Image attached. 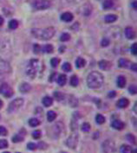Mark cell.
<instances>
[{"mask_svg": "<svg viewBox=\"0 0 137 153\" xmlns=\"http://www.w3.org/2000/svg\"><path fill=\"white\" fill-rule=\"evenodd\" d=\"M3 23H4V18L1 16H0V26L3 25Z\"/></svg>", "mask_w": 137, "mask_h": 153, "instance_id": "48", "label": "cell"}, {"mask_svg": "<svg viewBox=\"0 0 137 153\" xmlns=\"http://www.w3.org/2000/svg\"><path fill=\"white\" fill-rule=\"evenodd\" d=\"M1 78H2V75H1V74H0V80H1Z\"/></svg>", "mask_w": 137, "mask_h": 153, "instance_id": "51", "label": "cell"}, {"mask_svg": "<svg viewBox=\"0 0 137 153\" xmlns=\"http://www.w3.org/2000/svg\"><path fill=\"white\" fill-rule=\"evenodd\" d=\"M18 22L17 20L12 19V20L10 21V23H9V28L11 30H15V29L18 28Z\"/></svg>", "mask_w": 137, "mask_h": 153, "instance_id": "27", "label": "cell"}, {"mask_svg": "<svg viewBox=\"0 0 137 153\" xmlns=\"http://www.w3.org/2000/svg\"><path fill=\"white\" fill-rule=\"evenodd\" d=\"M29 124H30V126L36 127V126H37L38 125H40V121H39V119H36V118H32V119H30L29 120Z\"/></svg>", "mask_w": 137, "mask_h": 153, "instance_id": "26", "label": "cell"}, {"mask_svg": "<svg viewBox=\"0 0 137 153\" xmlns=\"http://www.w3.org/2000/svg\"><path fill=\"white\" fill-rule=\"evenodd\" d=\"M66 81H67V77H66L65 74H60L57 77V83H58L59 86H61V87L64 86Z\"/></svg>", "mask_w": 137, "mask_h": 153, "instance_id": "17", "label": "cell"}, {"mask_svg": "<svg viewBox=\"0 0 137 153\" xmlns=\"http://www.w3.org/2000/svg\"><path fill=\"white\" fill-rule=\"evenodd\" d=\"M132 148L128 145L123 144L120 148V153H132Z\"/></svg>", "mask_w": 137, "mask_h": 153, "instance_id": "22", "label": "cell"}, {"mask_svg": "<svg viewBox=\"0 0 137 153\" xmlns=\"http://www.w3.org/2000/svg\"><path fill=\"white\" fill-rule=\"evenodd\" d=\"M32 6L36 10H46L50 8L51 2L49 0H35L32 4Z\"/></svg>", "mask_w": 137, "mask_h": 153, "instance_id": "5", "label": "cell"}, {"mask_svg": "<svg viewBox=\"0 0 137 153\" xmlns=\"http://www.w3.org/2000/svg\"><path fill=\"white\" fill-rule=\"evenodd\" d=\"M79 83V80L77 78L76 75H73L71 78H70V85L72 87H76Z\"/></svg>", "mask_w": 137, "mask_h": 153, "instance_id": "28", "label": "cell"}, {"mask_svg": "<svg viewBox=\"0 0 137 153\" xmlns=\"http://www.w3.org/2000/svg\"><path fill=\"white\" fill-rule=\"evenodd\" d=\"M114 5V3L112 0H105V1L103 2V7L105 9V10H109L113 7Z\"/></svg>", "mask_w": 137, "mask_h": 153, "instance_id": "23", "label": "cell"}, {"mask_svg": "<svg viewBox=\"0 0 137 153\" xmlns=\"http://www.w3.org/2000/svg\"><path fill=\"white\" fill-rule=\"evenodd\" d=\"M17 153H20V152H17Z\"/></svg>", "mask_w": 137, "mask_h": 153, "instance_id": "54", "label": "cell"}, {"mask_svg": "<svg viewBox=\"0 0 137 153\" xmlns=\"http://www.w3.org/2000/svg\"><path fill=\"white\" fill-rule=\"evenodd\" d=\"M40 50H41V47L38 44H35L34 45V52L36 54H38L40 52Z\"/></svg>", "mask_w": 137, "mask_h": 153, "instance_id": "44", "label": "cell"}, {"mask_svg": "<svg viewBox=\"0 0 137 153\" xmlns=\"http://www.w3.org/2000/svg\"><path fill=\"white\" fill-rule=\"evenodd\" d=\"M85 64H86V61H85L83 58H82V57H78V58L76 59V68H83V67L85 66Z\"/></svg>", "mask_w": 137, "mask_h": 153, "instance_id": "18", "label": "cell"}, {"mask_svg": "<svg viewBox=\"0 0 137 153\" xmlns=\"http://www.w3.org/2000/svg\"><path fill=\"white\" fill-rule=\"evenodd\" d=\"M8 147V142L5 139H0V149H5Z\"/></svg>", "mask_w": 137, "mask_h": 153, "instance_id": "37", "label": "cell"}, {"mask_svg": "<svg viewBox=\"0 0 137 153\" xmlns=\"http://www.w3.org/2000/svg\"><path fill=\"white\" fill-rule=\"evenodd\" d=\"M23 105H24V99L22 98L15 99L14 100H12L11 102V104L9 105L8 112L9 113H14V112L18 111Z\"/></svg>", "mask_w": 137, "mask_h": 153, "instance_id": "4", "label": "cell"}, {"mask_svg": "<svg viewBox=\"0 0 137 153\" xmlns=\"http://www.w3.org/2000/svg\"><path fill=\"white\" fill-rule=\"evenodd\" d=\"M117 85L121 88H123L125 87V85H126V78L123 75H121V76L118 77V79H117Z\"/></svg>", "mask_w": 137, "mask_h": 153, "instance_id": "19", "label": "cell"}, {"mask_svg": "<svg viewBox=\"0 0 137 153\" xmlns=\"http://www.w3.org/2000/svg\"><path fill=\"white\" fill-rule=\"evenodd\" d=\"M128 104H129V101L126 98H122V99H119L118 102H117V106L120 108H125L128 106Z\"/></svg>", "mask_w": 137, "mask_h": 153, "instance_id": "14", "label": "cell"}, {"mask_svg": "<svg viewBox=\"0 0 137 153\" xmlns=\"http://www.w3.org/2000/svg\"><path fill=\"white\" fill-rule=\"evenodd\" d=\"M131 69H132L133 71H134V72H136V71H137V65H136V63H134V64H132Z\"/></svg>", "mask_w": 137, "mask_h": 153, "instance_id": "46", "label": "cell"}, {"mask_svg": "<svg viewBox=\"0 0 137 153\" xmlns=\"http://www.w3.org/2000/svg\"><path fill=\"white\" fill-rule=\"evenodd\" d=\"M42 102H43V106H45L46 107H51V106L52 105V103H53V99H52L51 97L46 96V97H44V98L43 99Z\"/></svg>", "mask_w": 137, "mask_h": 153, "instance_id": "15", "label": "cell"}, {"mask_svg": "<svg viewBox=\"0 0 137 153\" xmlns=\"http://www.w3.org/2000/svg\"><path fill=\"white\" fill-rule=\"evenodd\" d=\"M96 121H97V124L102 125V124H103V123L105 122V118H104V116L102 115V114H97V117H96Z\"/></svg>", "mask_w": 137, "mask_h": 153, "instance_id": "29", "label": "cell"}, {"mask_svg": "<svg viewBox=\"0 0 137 153\" xmlns=\"http://www.w3.org/2000/svg\"><path fill=\"white\" fill-rule=\"evenodd\" d=\"M128 90H129V92H130L131 94H135V93H136V87H135V85H131V86H129Z\"/></svg>", "mask_w": 137, "mask_h": 153, "instance_id": "43", "label": "cell"}, {"mask_svg": "<svg viewBox=\"0 0 137 153\" xmlns=\"http://www.w3.org/2000/svg\"><path fill=\"white\" fill-rule=\"evenodd\" d=\"M41 136H42V132H41V131H40V130L34 131V132H33V133H32V137H33L35 139H38V138H41Z\"/></svg>", "mask_w": 137, "mask_h": 153, "instance_id": "36", "label": "cell"}, {"mask_svg": "<svg viewBox=\"0 0 137 153\" xmlns=\"http://www.w3.org/2000/svg\"><path fill=\"white\" fill-rule=\"evenodd\" d=\"M57 118V113L53 111H49L48 113H47V119H48V121L51 122L53 121L54 119H56Z\"/></svg>", "mask_w": 137, "mask_h": 153, "instance_id": "24", "label": "cell"}, {"mask_svg": "<svg viewBox=\"0 0 137 153\" xmlns=\"http://www.w3.org/2000/svg\"><path fill=\"white\" fill-rule=\"evenodd\" d=\"M23 139H24V137L21 134H17L12 138V142L13 143H18V142L23 141Z\"/></svg>", "mask_w": 137, "mask_h": 153, "instance_id": "30", "label": "cell"}, {"mask_svg": "<svg viewBox=\"0 0 137 153\" xmlns=\"http://www.w3.org/2000/svg\"><path fill=\"white\" fill-rule=\"evenodd\" d=\"M11 70V66L10 64L3 60L2 58H0V74H2V73H10Z\"/></svg>", "mask_w": 137, "mask_h": 153, "instance_id": "9", "label": "cell"}, {"mask_svg": "<svg viewBox=\"0 0 137 153\" xmlns=\"http://www.w3.org/2000/svg\"><path fill=\"white\" fill-rule=\"evenodd\" d=\"M38 60L36 59H32L29 62L27 68H26V74L28 76H30V78L34 79L35 76L37 74L38 71Z\"/></svg>", "mask_w": 137, "mask_h": 153, "instance_id": "3", "label": "cell"}, {"mask_svg": "<svg viewBox=\"0 0 137 153\" xmlns=\"http://www.w3.org/2000/svg\"><path fill=\"white\" fill-rule=\"evenodd\" d=\"M131 53L134 56L137 54V43H134L131 47Z\"/></svg>", "mask_w": 137, "mask_h": 153, "instance_id": "41", "label": "cell"}, {"mask_svg": "<svg viewBox=\"0 0 137 153\" xmlns=\"http://www.w3.org/2000/svg\"><path fill=\"white\" fill-rule=\"evenodd\" d=\"M31 33L35 37L41 40H50L54 36L56 30L53 27H49L46 29H34Z\"/></svg>", "mask_w": 137, "mask_h": 153, "instance_id": "2", "label": "cell"}, {"mask_svg": "<svg viewBox=\"0 0 137 153\" xmlns=\"http://www.w3.org/2000/svg\"><path fill=\"white\" fill-rule=\"evenodd\" d=\"M70 39V35L69 33H63L60 36V40L62 42H67Z\"/></svg>", "mask_w": 137, "mask_h": 153, "instance_id": "31", "label": "cell"}, {"mask_svg": "<svg viewBox=\"0 0 137 153\" xmlns=\"http://www.w3.org/2000/svg\"><path fill=\"white\" fill-rule=\"evenodd\" d=\"M19 90H20V92H22V93H28V92L30 90V86L28 83L24 82V83H23V84L20 85Z\"/></svg>", "mask_w": 137, "mask_h": 153, "instance_id": "21", "label": "cell"}, {"mask_svg": "<svg viewBox=\"0 0 137 153\" xmlns=\"http://www.w3.org/2000/svg\"><path fill=\"white\" fill-rule=\"evenodd\" d=\"M82 131L84 132H88L90 131V125L87 122L83 123L82 125Z\"/></svg>", "mask_w": 137, "mask_h": 153, "instance_id": "32", "label": "cell"}, {"mask_svg": "<svg viewBox=\"0 0 137 153\" xmlns=\"http://www.w3.org/2000/svg\"><path fill=\"white\" fill-rule=\"evenodd\" d=\"M73 18H74V17H73V15L70 12H64L61 16V19L63 22H68V23L71 22L73 20Z\"/></svg>", "mask_w": 137, "mask_h": 153, "instance_id": "12", "label": "cell"}, {"mask_svg": "<svg viewBox=\"0 0 137 153\" xmlns=\"http://www.w3.org/2000/svg\"><path fill=\"white\" fill-rule=\"evenodd\" d=\"M42 50H43V52H44V53L50 54V53H52V52H53L54 48H53V46L51 45V44H46L45 46L43 47Z\"/></svg>", "mask_w": 137, "mask_h": 153, "instance_id": "20", "label": "cell"}, {"mask_svg": "<svg viewBox=\"0 0 137 153\" xmlns=\"http://www.w3.org/2000/svg\"><path fill=\"white\" fill-rule=\"evenodd\" d=\"M54 97H55L57 100L61 101V100L63 99L64 95H63L62 93H60V92H55V93H54Z\"/></svg>", "mask_w": 137, "mask_h": 153, "instance_id": "34", "label": "cell"}, {"mask_svg": "<svg viewBox=\"0 0 137 153\" xmlns=\"http://www.w3.org/2000/svg\"><path fill=\"white\" fill-rule=\"evenodd\" d=\"M112 126L116 129V130H122L125 126L124 123L121 122V120H118V119H115L112 122Z\"/></svg>", "mask_w": 137, "mask_h": 153, "instance_id": "13", "label": "cell"}, {"mask_svg": "<svg viewBox=\"0 0 137 153\" xmlns=\"http://www.w3.org/2000/svg\"><path fill=\"white\" fill-rule=\"evenodd\" d=\"M62 69L65 72H70L71 70V65L69 62H65L63 66H62Z\"/></svg>", "mask_w": 137, "mask_h": 153, "instance_id": "35", "label": "cell"}, {"mask_svg": "<svg viewBox=\"0 0 137 153\" xmlns=\"http://www.w3.org/2000/svg\"><path fill=\"white\" fill-rule=\"evenodd\" d=\"M104 20H105L106 23H114V22H115L117 20V16L116 15H113V14H109V15L105 16Z\"/></svg>", "mask_w": 137, "mask_h": 153, "instance_id": "16", "label": "cell"}, {"mask_svg": "<svg viewBox=\"0 0 137 153\" xmlns=\"http://www.w3.org/2000/svg\"><path fill=\"white\" fill-rule=\"evenodd\" d=\"M3 153H10V152H8V151H5V152H3Z\"/></svg>", "mask_w": 137, "mask_h": 153, "instance_id": "52", "label": "cell"}, {"mask_svg": "<svg viewBox=\"0 0 137 153\" xmlns=\"http://www.w3.org/2000/svg\"><path fill=\"white\" fill-rule=\"evenodd\" d=\"M115 95H116V93H115V91H111V92L109 93V98H114V97H115Z\"/></svg>", "mask_w": 137, "mask_h": 153, "instance_id": "45", "label": "cell"}, {"mask_svg": "<svg viewBox=\"0 0 137 153\" xmlns=\"http://www.w3.org/2000/svg\"><path fill=\"white\" fill-rule=\"evenodd\" d=\"M13 89L7 83H3L0 86V93L3 94L5 97L10 98L13 95Z\"/></svg>", "mask_w": 137, "mask_h": 153, "instance_id": "7", "label": "cell"}, {"mask_svg": "<svg viewBox=\"0 0 137 153\" xmlns=\"http://www.w3.org/2000/svg\"><path fill=\"white\" fill-rule=\"evenodd\" d=\"M126 138L130 142V143H132V144H135L136 142H135V138H134V136H133L132 134H128L127 136H126Z\"/></svg>", "mask_w": 137, "mask_h": 153, "instance_id": "38", "label": "cell"}, {"mask_svg": "<svg viewBox=\"0 0 137 153\" xmlns=\"http://www.w3.org/2000/svg\"><path fill=\"white\" fill-rule=\"evenodd\" d=\"M118 63H119V67H120V68H127V67L128 66L129 62H128V60L124 59V58H121V59L119 60Z\"/></svg>", "mask_w": 137, "mask_h": 153, "instance_id": "25", "label": "cell"}, {"mask_svg": "<svg viewBox=\"0 0 137 153\" xmlns=\"http://www.w3.org/2000/svg\"><path fill=\"white\" fill-rule=\"evenodd\" d=\"M78 144V135L76 133H72L70 138H68L67 142H66V144L68 145L69 148H71V149H75L76 147Z\"/></svg>", "mask_w": 137, "mask_h": 153, "instance_id": "8", "label": "cell"}, {"mask_svg": "<svg viewBox=\"0 0 137 153\" xmlns=\"http://www.w3.org/2000/svg\"><path fill=\"white\" fill-rule=\"evenodd\" d=\"M2 106H3V102H2L1 100H0V108L2 107Z\"/></svg>", "mask_w": 137, "mask_h": 153, "instance_id": "50", "label": "cell"}, {"mask_svg": "<svg viewBox=\"0 0 137 153\" xmlns=\"http://www.w3.org/2000/svg\"><path fill=\"white\" fill-rule=\"evenodd\" d=\"M59 62H60V60H59L58 58H56V57L52 58L51 61V66H52L53 68H57V67L58 66Z\"/></svg>", "mask_w": 137, "mask_h": 153, "instance_id": "33", "label": "cell"}, {"mask_svg": "<svg viewBox=\"0 0 137 153\" xmlns=\"http://www.w3.org/2000/svg\"><path fill=\"white\" fill-rule=\"evenodd\" d=\"M125 36L128 39H134L135 37V32L132 27H127L125 29Z\"/></svg>", "mask_w": 137, "mask_h": 153, "instance_id": "11", "label": "cell"}, {"mask_svg": "<svg viewBox=\"0 0 137 153\" xmlns=\"http://www.w3.org/2000/svg\"><path fill=\"white\" fill-rule=\"evenodd\" d=\"M62 153H67V152H62Z\"/></svg>", "mask_w": 137, "mask_h": 153, "instance_id": "53", "label": "cell"}, {"mask_svg": "<svg viewBox=\"0 0 137 153\" xmlns=\"http://www.w3.org/2000/svg\"><path fill=\"white\" fill-rule=\"evenodd\" d=\"M103 75L97 71L91 72L87 78V84L89 88L97 89L101 87L103 84Z\"/></svg>", "mask_w": 137, "mask_h": 153, "instance_id": "1", "label": "cell"}, {"mask_svg": "<svg viewBox=\"0 0 137 153\" xmlns=\"http://www.w3.org/2000/svg\"><path fill=\"white\" fill-rule=\"evenodd\" d=\"M8 133L7 130L4 126H0V136H6Z\"/></svg>", "mask_w": 137, "mask_h": 153, "instance_id": "40", "label": "cell"}, {"mask_svg": "<svg viewBox=\"0 0 137 153\" xmlns=\"http://www.w3.org/2000/svg\"><path fill=\"white\" fill-rule=\"evenodd\" d=\"M101 45H102L103 47H107V46H109V40L107 39V38H103V39L102 40V42H101Z\"/></svg>", "mask_w": 137, "mask_h": 153, "instance_id": "42", "label": "cell"}, {"mask_svg": "<svg viewBox=\"0 0 137 153\" xmlns=\"http://www.w3.org/2000/svg\"><path fill=\"white\" fill-rule=\"evenodd\" d=\"M103 147V150L104 153H112L115 150V143L113 141H111L110 139L105 140L102 145Z\"/></svg>", "mask_w": 137, "mask_h": 153, "instance_id": "6", "label": "cell"}, {"mask_svg": "<svg viewBox=\"0 0 137 153\" xmlns=\"http://www.w3.org/2000/svg\"><path fill=\"white\" fill-rule=\"evenodd\" d=\"M27 148H28V150H35L37 148V146H36V144H34V143H29V144H27Z\"/></svg>", "mask_w": 137, "mask_h": 153, "instance_id": "39", "label": "cell"}, {"mask_svg": "<svg viewBox=\"0 0 137 153\" xmlns=\"http://www.w3.org/2000/svg\"><path fill=\"white\" fill-rule=\"evenodd\" d=\"M55 76H56V73H54L52 75H51L50 76V81H54V80H55Z\"/></svg>", "mask_w": 137, "mask_h": 153, "instance_id": "47", "label": "cell"}, {"mask_svg": "<svg viewBox=\"0 0 137 153\" xmlns=\"http://www.w3.org/2000/svg\"><path fill=\"white\" fill-rule=\"evenodd\" d=\"M132 6H133L134 9H136V8H137V7H136V1H134V2H133V4H132Z\"/></svg>", "mask_w": 137, "mask_h": 153, "instance_id": "49", "label": "cell"}, {"mask_svg": "<svg viewBox=\"0 0 137 153\" xmlns=\"http://www.w3.org/2000/svg\"><path fill=\"white\" fill-rule=\"evenodd\" d=\"M98 64H99V68L103 70H109L111 68V66H112L111 62L109 61H106V60L100 61Z\"/></svg>", "mask_w": 137, "mask_h": 153, "instance_id": "10", "label": "cell"}]
</instances>
